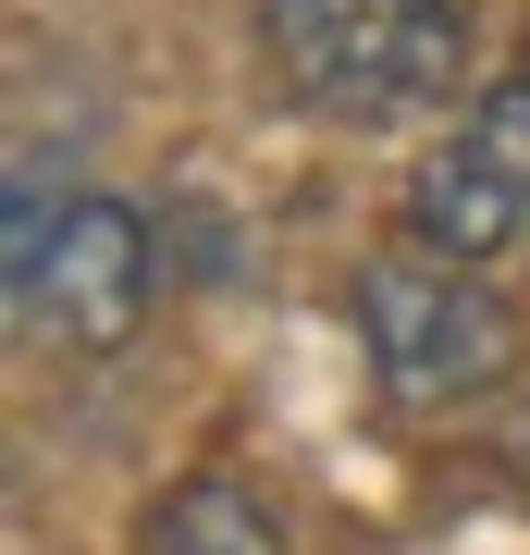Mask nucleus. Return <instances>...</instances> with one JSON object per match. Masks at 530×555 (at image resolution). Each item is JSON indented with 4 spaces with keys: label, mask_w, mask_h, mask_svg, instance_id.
Segmentation results:
<instances>
[{
    "label": "nucleus",
    "mask_w": 530,
    "mask_h": 555,
    "mask_svg": "<svg viewBox=\"0 0 530 555\" xmlns=\"http://www.w3.org/2000/svg\"><path fill=\"white\" fill-rule=\"evenodd\" d=\"M148 555H284V531H272V506L247 494V481H173L160 494V518H148Z\"/></svg>",
    "instance_id": "obj_5"
},
{
    "label": "nucleus",
    "mask_w": 530,
    "mask_h": 555,
    "mask_svg": "<svg viewBox=\"0 0 530 555\" xmlns=\"http://www.w3.org/2000/svg\"><path fill=\"white\" fill-rule=\"evenodd\" d=\"M13 297H25V321L62 334V346H124V334L148 321V297H160L148 210H137V198H62L50 247L13 272Z\"/></svg>",
    "instance_id": "obj_3"
},
{
    "label": "nucleus",
    "mask_w": 530,
    "mask_h": 555,
    "mask_svg": "<svg viewBox=\"0 0 530 555\" xmlns=\"http://www.w3.org/2000/svg\"><path fill=\"white\" fill-rule=\"evenodd\" d=\"M408 235L432 247V259H506V247H530V198L506 185V160H493L469 124H456V137L419 160V185H408Z\"/></svg>",
    "instance_id": "obj_4"
},
{
    "label": "nucleus",
    "mask_w": 530,
    "mask_h": 555,
    "mask_svg": "<svg viewBox=\"0 0 530 555\" xmlns=\"http://www.w3.org/2000/svg\"><path fill=\"white\" fill-rule=\"evenodd\" d=\"M272 87L321 124H408L456 100L469 75V13L456 0H259Z\"/></svg>",
    "instance_id": "obj_1"
},
{
    "label": "nucleus",
    "mask_w": 530,
    "mask_h": 555,
    "mask_svg": "<svg viewBox=\"0 0 530 555\" xmlns=\"http://www.w3.org/2000/svg\"><path fill=\"white\" fill-rule=\"evenodd\" d=\"M358 346H371L395 408H469L518 371V321L506 297H481L469 259H371L358 272Z\"/></svg>",
    "instance_id": "obj_2"
},
{
    "label": "nucleus",
    "mask_w": 530,
    "mask_h": 555,
    "mask_svg": "<svg viewBox=\"0 0 530 555\" xmlns=\"http://www.w3.org/2000/svg\"><path fill=\"white\" fill-rule=\"evenodd\" d=\"M469 137L506 160V185L530 198V75H518V87H481V100H469Z\"/></svg>",
    "instance_id": "obj_6"
}]
</instances>
